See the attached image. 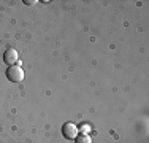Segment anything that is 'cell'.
I'll return each mask as SVG.
<instances>
[{"label": "cell", "mask_w": 149, "mask_h": 143, "mask_svg": "<svg viewBox=\"0 0 149 143\" xmlns=\"http://www.w3.org/2000/svg\"><path fill=\"white\" fill-rule=\"evenodd\" d=\"M6 78H8L11 83H21V81L24 80V70H22V67H19V65L8 67V70H6Z\"/></svg>", "instance_id": "obj_1"}, {"label": "cell", "mask_w": 149, "mask_h": 143, "mask_svg": "<svg viewBox=\"0 0 149 143\" xmlns=\"http://www.w3.org/2000/svg\"><path fill=\"white\" fill-rule=\"evenodd\" d=\"M78 132H79V129L74 126L73 123H65L62 126V135L67 140H74L78 137Z\"/></svg>", "instance_id": "obj_2"}, {"label": "cell", "mask_w": 149, "mask_h": 143, "mask_svg": "<svg viewBox=\"0 0 149 143\" xmlns=\"http://www.w3.org/2000/svg\"><path fill=\"white\" fill-rule=\"evenodd\" d=\"M3 60H5V64L6 65H16V62H17V51L16 49H13V48H8L5 51V54H3Z\"/></svg>", "instance_id": "obj_3"}, {"label": "cell", "mask_w": 149, "mask_h": 143, "mask_svg": "<svg viewBox=\"0 0 149 143\" xmlns=\"http://www.w3.org/2000/svg\"><path fill=\"white\" fill-rule=\"evenodd\" d=\"M76 143H92V140H91V137L89 135H86V134H83V135H78L76 138Z\"/></svg>", "instance_id": "obj_4"}, {"label": "cell", "mask_w": 149, "mask_h": 143, "mask_svg": "<svg viewBox=\"0 0 149 143\" xmlns=\"http://www.w3.org/2000/svg\"><path fill=\"white\" fill-rule=\"evenodd\" d=\"M24 3H27V5H33V3H37V2H33V0H24Z\"/></svg>", "instance_id": "obj_5"}, {"label": "cell", "mask_w": 149, "mask_h": 143, "mask_svg": "<svg viewBox=\"0 0 149 143\" xmlns=\"http://www.w3.org/2000/svg\"><path fill=\"white\" fill-rule=\"evenodd\" d=\"M89 130H91V127H87V126H84V127H83V132H84V134H87Z\"/></svg>", "instance_id": "obj_6"}]
</instances>
